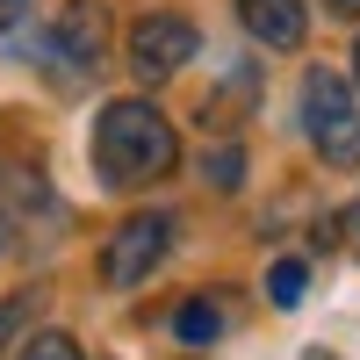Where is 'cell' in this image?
I'll use <instances>...</instances> for the list:
<instances>
[{
	"label": "cell",
	"mask_w": 360,
	"mask_h": 360,
	"mask_svg": "<svg viewBox=\"0 0 360 360\" xmlns=\"http://www.w3.org/2000/svg\"><path fill=\"white\" fill-rule=\"evenodd\" d=\"M94 166L115 180V188H137V180H166L180 166V137L152 101H108L94 115Z\"/></svg>",
	"instance_id": "6da1fadb"
},
{
	"label": "cell",
	"mask_w": 360,
	"mask_h": 360,
	"mask_svg": "<svg viewBox=\"0 0 360 360\" xmlns=\"http://www.w3.org/2000/svg\"><path fill=\"white\" fill-rule=\"evenodd\" d=\"M303 130H310V144H317L324 166H339V173L360 166V108L346 94V79L324 72V65L303 72Z\"/></svg>",
	"instance_id": "7a4b0ae2"
},
{
	"label": "cell",
	"mask_w": 360,
	"mask_h": 360,
	"mask_svg": "<svg viewBox=\"0 0 360 360\" xmlns=\"http://www.w3.org/2000/svg\"><path fill=\"white\" fill-rule=\"evenodd\" d=\"M166 245H173V217H130V224L101 245V281H108V288H137V281L166 259Z\"/></svg>",
	"instance_id": "3957f363"
},
{
	"label": "cell",
	"mask_w": 360,
	"mask_h": 360,
	"mask_svg": "<svg viewBox=\"0 0 360 360\" xmlns=\"http://www.w3.org/2000/svg\"><path fill=\"white\" fill-rule=\"evenodd\" d=\"M195 58V22L188 15H137L130 22V65L144 79H173Z\"/></svg>",
	"instance_id": "277c9868"
},
{
	"label": "cell",
	"mask_w": 360,
	"mask_h": 360,
	"mask_svg": "<svg viewBox=\"0 0 360 360\" xmlns=\"http://www.w3.org/2000/svg\"><path fill=\"white\" fill-rule=\"evenodd\" d=\"M51 51H58V65H65L72 79L94 72L101 51H108V15H101V0H72L65 22H58V37H51Z\"/></svg>",
	"instance_id": "5b68a950"
},
{
	"label": "cell",
	"mask_w": 360,
	"mask_h": 360,
	"mask_svg": "<svg viewBox=\"0 0 360 360\" xmlns=\"http://www.w3.org/2000/svg\"><path fill=\"white\" fill-rule=\"evenodd\" d=\"M238 22H245L266 51H295V44H303V29H310L303 0H238Z\"/></svg>",
	"instance_id": "8992f818"
},
{
	"label": "cell",
	"mask_w": 360,
	"mask_h": 360,
	"mask_svg": "<svg viewBox=\"0 0 360 360\" xmlns=\"http://www.w3.org/2000/svg\"><path fill=\"white\" fill-rule=\"evenodd\" d=\"M22 209H44V180L0 166V217H22Z\"/></svg>",
	"instance_id": "52a82bcc"
},
{
	"label": "cell",
	"mask_w": 360,
	"mask_h": 360,
	"mask_svg": "<svg viewBox=\"0 0 360 360\" xmlns=\"http://www.w3.org/2000/svg\"><path fill=\"white\" fill-rule=\"evenodd\" d=\"M173 332L188 339V346H209V339L224 332V310H217V303H180V317H173Z\"/></svg>",
	"instance_id": "ba28073f"
},
{
	"label": "cell",
	"mask_w": 360,
	"mask_h": 360,
	"mask_svg": "<svg viewBox=\"0 0 360 360\" xmlns=\"http://www.w3.org/2000/svg\"><path fill=\"white\" fill-rule=\"evenodd\" d=\"M303 288H310V266H303V259H274V274H266V295H274L281 310H295V303H303Z\"/></svg>",
	"instance_id": "9c48e42d"
},
{
	"label": "cell",
	"mask_w": 360,
	"mask_h": 360,
	"mask_svg": "<svg viewBox=\"0 0 360 360\" xmlns=\"http://www.w3.org/2000/svg\"><path fill=\"white\" fill-rule=\"evenodd\" d=\"M22 360H79V346H72L65 332H44V339H29V346H22Z\"/></svg>",
	"instance_id": "30bf717a"
},
{
	"label": "cell",
	"mask_w": 360,
	"mask_h": 360,
	"mask_svg": "<svg viewBox=\"0 0 360 360\" xmlns=\"http://www.w3.org/2000/svg\"><path fill=\"white\" fill-rule=\"evenodd\" d=\"M238 166H245L238 152H217V159H209V180H217V188H238Z\"/></svg>",
	"instance_id": "8fae6325"
},
{
	"label": "cell",
	"mask_w": 360,
	"mask_h": 360,
	"mask_svg": "<svg viewBox=\"0 0 360 360\" xmlns=\"http://www.w3.org/2000/svg\"><path fill=\"white\" fill-rule=\"evenodd\" d=\"M15 324H22V310H15V303H0V346L15 339Z\"/></svg>",
	"instance_id": "7c38bea8"
},
{
	"label": "cell",
	"mask_w": 360,
	"mask_h": 360,
	"mask_svg": "<svg viewBox=\"0 0 360 360\" xmlns=\"http://www.w3.org/2000/svg\"><path fill=\"white\" fill-rule=\"evenodd\" d=\"M22 15H29V0H0V29H15Z\"/></svg>",
	"instance_id": "4fadbf2b"
},
{
	"label": "cell",
	"mask_w": 360,
	"mask_h": 360,
	"mask_svg": "<svg viewBox=\"0 0 360 360\" xmlns=\"http://www.w3.org/2000/svg\"><path fill=\"white\" fill-rule=\"evenodd\" d=\"M332 8H346V15H360V0H332Z\"/></svg>",
	"instance_id": "5bb4252c"
},
{
	"label": "cell",
	"mask_w": 360,
	"mask_h": 360,
	"mask_svg": "<svg viewBox=\"0 0 360 360\" xmlns=\"http://www.w3.org/2000/svg\"><path fill=\"white\" fill-rule=\"evenodd\" d=\"M353 58H360V51H353Z\"/></svg>",
	"instance_id": "9a60e30c"
}]
</instances>
